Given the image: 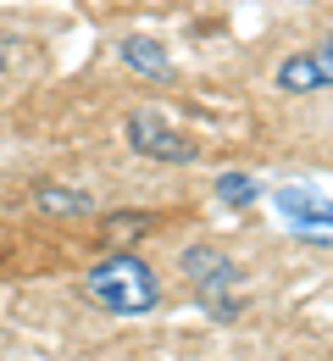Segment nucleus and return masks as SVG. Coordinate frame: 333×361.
Instances as JSON below:
<instances>
[{
	"label": "nucleus",
	"instance_id": "obj_1",
	"mask_svg": "<svg viewBox=\"0 0 333 361\" xmlns=\"http://www.w3.org/2000/svg\"><path fill=\"white\" fill-rule=\"evenodd\" d=\"M89 300L106 306L111 317H139L161 300V283L139 256H111V262H100L89 272Z\"/></svg>",
	"mask_w": 333,
	"mask_h": 361
},
{
	"label": "nucleus",
	"instance_id": "obj_4",
	"mask_svg": "<svg viewBox=\"0 0 333 361\" xmlns=\"http://www.w3.org/2000/svg\"><path fill=\"white\" fill-rule=\"evenodd\" d=\"M322 84H328V50L289 56L284 67H278V90H289V94H311V90H322Z\"/></svg>",
	"mask_w": 333,
	"mask_h": 361
},
{
	"label": "nucleus",
	"instance_id": "obj_2",
	"mask_svg": "<svg viewBox=\"0 0 333 361\" xmlns=\"http://www.w3.org/2000/svg\"><path fill=\"white\" fill-rule=\"evenodd\" d=\"M184 272H189V283L206 295V306H217V317H234V306L228 300H217V289H228V283H239V267L217 250V245H189L184 250Z\"/></svg>",
	"mask_w": 333,
	"mask_h": 361
},
{
	"label": "nucleus",
	"instance_id": "obj_3",
	"mask_svg": "<svg viewBox=\"0 0 333 361\" xmlns=\"http://www.w3.org/2000/svg\"><path fill=\"white\" fill-rule=\"evenodd\" d=\"M128 145L139 150V156H156V161H189L194 145L167 117H156V111H134L128 117Z\"/></svg>",
	"mask_w": 333,
	"mask_h": 361
},
{
	"label": "nucleus",
	"instance_id": "obj_7",
	"mask_svg": "<svg viewBox=\"0 0 333 361\" xmlns=\"http://www.w3.org/2000/svg\"><path fill=\"white\" fill-rule=\"evenodd\" d=\"M217 200L222 206H256L261 200V183L244 178V173H228V178H217Z\"/></svg>",
	"mask_w": 333,
	"mask_h": 361
},
{
	"label": "nucleus",
	"instance_id": "obj_6",
	"mask_svg": "<svg viewBox=\"0 0 333 361\" xmlns=\"http://www.w3.org/2000/svg\"><path fill=\"white\" fill-rule=\"evenodd\" d=\"M122 61H128V67H139V73H167V67H172V61H167V50L156 45V39H128V45H122Z\"/></svg>",
	"mask_w": 333,
	"mask_h": 361
},
{
	"label": "nucleus",
	"instance_id": "obj_5",
	"mask_svg": "<svg viewBox=\"0 0 333 361\" xmlns=\"http://www.w3.org/2000/svg\"><path fill=\"white\" fill-rule=\"evenodd\" d=\"M278 206H284L300 228H317V233L328 239V206H322V200L311 206V200H306V189H284V195H278Z\"/></svg>",
	"mask_w": 333,
	"mask_h": 361
},
{
	"label": "nucleus",
	"instance_id": "obj_8",
	"mask_svg": "<svg viewBox=\"0 0 333 361\" xmlns=\"http://www.w3.org/2000/svg\"><path fill=\"white\" fill-rule=\"evenodd\" d=\"M34 200H39L45 212H89V195H73V189H61V183H39Z\"/></svg>",
	"mask_w": 333,
	"mask_h": 361
}]
</instances>
